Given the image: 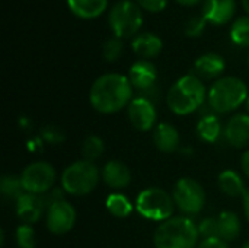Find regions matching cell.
Instances as JSON below:
<instances>
[{
  "label": "cell",
  "mask_w": 249,
  "mask_h": 248,
  "mask_svg": "<svg viewBox=\"0 0 249 248\" xmlns=\"http://www.w3.org/2000/svg\"><path fill=\"white\" fill-rule=\"evenodd\" d=\"M133 85L130 79L120 73L99 76L89 94L92 107L102 114H112L127 107L133 99Z\"/></svg>",
  "instance_id": "1"
},
{
  "label": "cell",
  "mask_w": 249,
  "mask_h": 248,
  "mask_svg": "<svg viewBox=\"0 0 249 248\" xmlns=\"http://www.w3.org/2000/svg\"><path fill=\"white\" fill-rule=\"evenodd\" d=\"M198 225L188 216H172L155 231L156 248H196L198 246Z\"/></svg>",
  "instance_id": "2"
},
{
  "label": "cell",
  "mask_w": 249,
  "mask_h": 248,
  "mask_svg": "<svg viewBox=\"0 0 249 248\" xmlns=\"http://www.w3.org/2000/svg\"><path fill=\"white\" fill-rule=\"evenodd\" d=\"M207 92L196 75H185L178 79L166 95V104L169 110L178 115H187L197 111L206 101Z\"/></svg>",
  "instance_id": "3"
},
{
  "label": "cell",
  "mask_w": 249,
  "mask_h": 248,
  "mask_svg": "<svg viewBox=\"0 0 249 248\" xmlns=\"http://www.w3.org/2000/svg\"><path fill=\"white\" fill-rule=\"evenodd\" d=\"M247 99H248L247 85L239 77H233V76L217 79L212 85L207 94V101L210 108L222 114L239 108L244 102H247Z\"/></svg>",
  "instance_id": "4"
},
{
  "label": "cell",
  "mask_w": 249,
  "mask_h": 248,
  "mask_svg": "<svg viewBox=\"0 0 249 248\" xmlns=\"http://www.w3.org/2000/svg\"><path fill=\"white\" fill-rule=\"evenodd\" d=\"M101 172L90 161L80 159L69 165L61 174V189L71 196H85L95 190Z\"/></svg>",
  "instance_id": "5"
},
{
  "label": "cell",
  "mask_w": 249,
  "mask_h": 248,
  "mask_svg": "<svg viewBox=\"0 0 249 248\" xmlns=\"http://www.w3.org/2000/svg\"><path fill=\"white\" fill-rule=\"evenodd\" d=\"M136 209L146 219L163 222L172 218L175 202L165 190L159 187H149L139 193L136 199Z\"/></svg>",
  "instance_id": "6"
},
{
  "label": "cell",
  "mask_w": 249,
  "mask_h": 248,
  "mask_svg": "<svg viewBox=\"0 0 249 248\" xmlns=\"http://www.w3.org/2000/svg\"><path fill=\"white\" fill-rule=\"evenodd\" d=\"M109 26L115 37L130 38L143 25V15L140 6L130 0H121L115 3L109 12Z\"/></svg>",
  "instance_id": "7"
},
{
  "label": "cell",
  "mask_w": 249,
  "mask_h": 248,
  "mask_svg": "<svg viewBox=\"0 0 249 248\" xmlns=\"http://www.w3.org/2000/svg\"><path fill=\"white\" fill-rule=\"evenodd\" d=\"M172 197L175 206L187 216L200 213L206 205V193L201 184L188 177H184L177 181Z\"/></svg>",
  "instance_id": "8"
},
{
  "label": "cell",
  "mask_w": 249,
  "mask_h": 248,
  "mask_svg": "<svg viewBox=\"0 0 249 248\" xmlns=\"http://www.w3.org/2000/svg\"><path fill=\"white\" fill-rule=\"evenodd\" d=\"M20 180L26 193L42 196L53 189L55 170L48 162H34L22 171Z\"/></svg>",
  "instance_id": "9"
},
{
  "label": "cell",
  "mask_w": 249,
  "mask_h": 248,
  "mask_svg": "<svg viewBox=\"0 0 249 248\" xmlns=\"http://www.w3.org/2000/svg\"><path fill=\"white\" fill-rule=\"evenodd\" d=\"M76 224V210L73 205L60 200L47 209V228L51 234H67Z\"/></svg>",
  "instance_id": "10"
},
{
  "label": "cell",
  "mask_w": 249,
  "mask_h": 248,
  "mask_svg": "<svg viewBox=\"0 0 249 248\" xmlns=\"http://www.w3.org/2000/svg\"><path fill=\"white\" fill-rule=\"evenodd\" d=\"M156 108L152 99L146 96H137L128 104L130 123L140 132L150 130L156 123Z\"/></svg>",
  "instance_id": "11"
},
{
  "label": "cell",
  "mask_w": 249,
  "mask_h": 248,
  "mask_svg": "<svg viewBox=\"0 0 249 248\" xmlns=\"http://www.w3.org/2000/svg\"><path fill=\"white\" fill-rule=\"evenodd\" d=\"M15 203H16V215H18V218L23 224H28V225L38 222L42 218V215H44V212L47 209L42 196L32 194V193H25Z\"/></svg>",
  "instance_id": "12"
},
{
  "label": "cell",
  "mask_w": 249,
  "mask_h": 248,
  "mask_svg": "<svg viewBox=\"0 0 249 248\" xmlns=\"http://www.w3.org/2000/svg\"><path fill=\"white\" fill-rule=\"evenodd\" d=\"M128 79L134 89L140 92H150V91H155L158 72H156V67L150 61L139 60L131 66L128 72Z\"/></svg>",
  "instance_id": "13"
},
{
  "label": "cell",
  "mask_w": 249,
  "mask_h": 248,
  "mask_svg": "<svg viewBox=\"0 0 249 248\" xmlns=\"http://www.w3.org/2000/svg\"><path fill=\"white\" fill-rule=\"evenodd\" d=\"M225 139L233 148H245L249 145V114L233 115L225 127Z\"/></svg>",
  "instance_id": "14"
},
{
  "label": "cell",
  "mask_w": 249,
  "mask_h": 248,
  "mask_svg": "<svg viewBox=\"0 0 249 248\" xmlns=\"http://www.w3.org/2000/svg\"><path fill=\"white\" fill-rule=\"evenodd\" d=\"M235 10V0H206L203 16L207 22H212L214 25H225L233 18Z\"/></svg>",
  "instance_id": "15"
},
{
  "label": "cell",
  "mask_w": 249,
  "mask_h": 248,
  "mask_svg": "<svg viewBox=\"0 0 249 248\" xmlns=\"http://www.w3.org/2000/svg\"><path fill=\"white\" fill-rule=\"evenodd\" d=\"M101 177H102L104 183L114 190L125 189L131 181V172H130L128 167L120 161L107 162L105 167L102 168Z\"/></svg>",
  "instance_id": "16"
},
{
  "label": "cell",
  "mask_w": 249,
  "mask_h": 248,
  "mask_svg": "<svg viewBox=\"0 0 249 248\" xmlns=\"http://www.w3.org/2000/svg\"><path fill=\"white\" fill-rule=\"evenodd\" d=\"M194 69L204 79L219 77L225 70V58L217 53H206L196 60Z\"/></svg>",
  "instance_id": "17"
},
{
  "label": "cell",
  "mask_w": 249,
  "mask_h": 248,
  "mask_svg": "<svg viewBox=\"0 0 249 248\" xmlns=\"http://www.w3.org/2000/svg\"><path fill=\"white\" fill-rule=\"evenodd\" d=\"M153 142L156 148L165 153L175 152L179 146V133L169 123H160L153 132Z\"/></svg>",
  "instance_id": "18"
},
{
  "label": "cell",
  "mask_w": 249,
  "mask_h": 248,
  "mask_svg": "<svg viewBox=\"0 0 249 248\" xmlns=\"http://www.w3.org/2000/svg\"><path fill=\"white\" fill-rule=\"evenodd\" d=\"M133 50L137 56L143 57V58H153L156 57L160 51H162V39L155 35V34H150V32H144V34H140L137 35L133 42Z\"/></svg>",
  "instance_id": "19"
},
{
  "label": "cell",
  "mask_w": 249,
  "mask_h": 248,
  "mask_svg": "<svg viewBox=\"0 0 249 248\" xmlns=\"http://www.w3.org/2000/svg\"><path fill=\"white\" fill-rule=\"evenodd\" d=\"M108 0H67L69 9L82 19H93L102 15Z\"/></svg>",
  "instance_id": "20"
},
{
  "label": "cell",
  "mask_w": 249,
  "mask_h": 248,
  "mask_svg": "<svg viewBox=\"0 0 249 248\" xmlns=\"http://www.w3.org/2000/svg\"><path fill=\"white\" fill-rule=\"evenodd\" d=\"M217 218V228H219V238L229 243L239 237L241 234V221L236 213L225 210Z\"/></svg>",
  "instance_id": "21"
},
{
  "label": "cell",
  "mask_w": 249,
  "mask_h": 248,
  "mask_svg": "<svg viewBox=\"0 0 249 248\" xmlns=\"http://www.w3.org/2000/svg\"><path fill=\"white\" fill-rule=\"evenodd\" d=\"M219 187L229 197H244L247 193L241 175L232 170H226L219 175Z\"/></svg>",
  "instance_id": "22"
},
{
  "label": "cell",
  "mask_w": 249,
  "mask_h": 248,
  "mask_svg": "<svg viewBox=\"0 0 249 248\" xmlns=\"http://www.w3.org/2000/svg\"><path fill=\"white\" fill-rule=\"evenodd\" d=\"M197 132L204 142L214 143L222 134V124L216 115H204L197 124Z\"/></svg>",
  "instance_id": "23"
},
{
  "label": "cell",
  "mask_w": 249,
  "mask_h": 248,
  "mask_svg": "<svg viewBox=\"0 0 249 248\" xmlns=\"http://www.w3.org/2000/svg\"><path fill=\"white\" fill-rule=\"evenodd\" d=\"M107 209L115 218H127L133 212V205L128 197L121 193H112L107 199Z\"/></svg>",
  "instance_id": "24"
},
{
  "label": "cell",
  "mask_w": 249,
  "mask_h": 248,
  "mask_svg": "<svg viewBox=\"0 0 249 248\" xmlns=\"http://www.w3.org/2000/svg\"><path fill=\"white\" fill-rule=\"evenodd\" d=\"M0 191L6 199H12L15 202L26 193L20 177L16 175H4L0 181Z\"/></svg>",
  "instance_id": "25"
},
{
  "label": "cell",
  "mask_w": 249,
  "mask_h": 248,
  "mask_svg": "<svg viewBox=\"0 0 249 248\" xmlns=\"http://www.w3.org/2000/svg\"><path fill=\"white\" fill-rule=\"evenodd\" d=\"M104 151H105V145L102 139L98 136H89L82 143V155H83V159L86 161H90V162L96 161L98 158L102 156Z\"/></svg>",
  "instance_id": "26"
},
{
  "label": "cell",
  "mask_w": 249,
  "mask_h": 248,
  "mask_svg": "<svg viewBox=\"0 0 249 248\" xmlns=\"http://www.w3.org/2000/svg\"><path fill=\"white\" fill-rule=\"evenodd\" d=\"M231 38L236 45L249 47V16H242L233 22Z\"/></svg>",
  "instance_id": "27"
},
{
  "label": "cell",
  "mask_w": 249,
  "mask_h": 248,
  "mask_svg": "<svg viewBox=\"0 0 249 248\" xmlns=\"http://www.w3.org/2000/svg\"><path fill=\"white\" fill-rule=\"evenodd\" d=\"M123 54V41L118 37L107 39L102 45V56L107 61H115Z\"/></svg>",
  "instance_id": "28"
},
{
  "label": "cell",
  "mask_w": 249,
  "mask_h": 248,
  "mask_svg": "<svg viewBox=\"0 0 249 248\" xmlns=\"http://www.w3.org/2000/svg\"><path fill=\"white\" fill-rule=\"evenodd\" d=\"M16 243L19 248H35V231L31 225L22 224L16 229Z\"/></svg>",
  "instance_id": "29"
},
{
  "label": "cell",
  "mask_w": 249,
  "mask_h": 248,
  "mask_svg": "<svg viewBox=\"0 0 249 248\" xmlns=\"http://www.w3.org/2000/svg\"><path fill=\"white\" fill-rule=\"evenodd\" d=\"M200 237L204 238H219V228H217V218H206L198 225Z\"/></svg>",
  "instance_id": "30"
},
{
  "label": "cell",
  "mask_w": 249,
  "mask_h": 248,
  "mask_svg": "<svg viewBox=\"0 0 249 248\" xmlns=\"http://www.w3.org/2000/svg\"><path fill=\"white\" fill-rule=\"evenodd\" d=\"M41 139L50 145H58L64 142V133L55 126H47L41 130Z\"/></svg>",
  "instance_id": "31"
},
{
  "label": "cell",
  "mask_w": 249,
  "mask_h": 248,
  "mask_svg": "<svg viewBox=\"0 0 249 248\" xmlns=\"http://www.w3.org/2000/svg\"><path fill=\"white\" fill-rule=\"evenodd\" d=\"M206 19L204 16H196L193 19L188 20V23L185 25V34L190 37H198L203 34L204 28H206Z\"/></svg>",
  "instance_id": "32"
},
{
  "label": "cell",
  "mask_w": 249,
  "mask_h": 248,
  "mask_svg": "<svg viewBox=\"0 0 249 248\" xmlns=\"http://www.w3.org/2000/svg\"><path fill=\"white\" fill-rule=\"evenodd\" d=\"M136 3L149 12H160L166 7L168 0H136Z\"/></svg>",
  "instance_id": "33"
},
{
  "label": "cell",
  "mask_w": 249,
  "mask_h": 248,
  "mask_svg": "<svg viewBox=\"0 0 249 248\" xmlns=\"http://www.w3.org/2000/svg\"><path fill=\"white\" fill-rule=\"evenodd\" d=\"M64 190H61V189H51L50 191H47L45 194H42V199H44V202H45V206H47V209L51 206V205H54V203H57V202H60V200H64Z\"/></svg>",
  "instance_id": "34"
},
{
  "label": "cell",
  "mask_w": 249,
  "mask_h": 248,
  "mask_svg": "<svg viewBox=\"0 0 249 248\" xmlns=\"http://www.w3.org/2000/svg\"><path fill=\"white\" fill-rule=\"evenodd\" d=\"M196 248H229L228 243L214 237V238H204L198 243V246Z\"/></svg>",
  "instance_id": "35"
},
{
  "label": "cell",
  "mask_w": 249,
  "mask_h": 248,
  "mask_svg": "<svg viewBox=\"0 0 249 248\" xmlns=\"http://www.w3.org/2000/svg\"><path fill=\"white\" fill-rule=\"evenodd\" d=\"M241 165H242V170L245 172V175L249 178V149L242 155V159H241Z\"/></svg>",
  "instance_id": "36"
},
{
  "label": "cell",
  "mask_w": 249,
  "mask_h": 248,
  "mask_svg": "<svg viewBox=\"0 0 249 248\" xmlns=\"http://www.w3.org/2000/svg\"><path fill=\"white\" fill-rule=\"evenodd\" d=\"M244 210H245V215H247V219L249 222V189L244 196Z\"/></svg>",
  "instance_id": "37"
},
{
  "label": "cell",
  "mask_w": 249,
  "mask_h": 248,
  "mask_svg": "<svg viewBox=\"0 0 249 248\" xmlns=\"http://www.w3.org/2000/svg\"><path fill=\"white\" fill-rule=\"evenodd\" d=\"M175 1H178L182 6H194V4L200 3L201 0H175Z\"/></svg>",
  "instance_id": "38"
},
{
  "label": "cell",
  "mask_w": 249,
  "mask_h": 248,
  "mask_svg": "<svg viewBox=\"0 0 249 248\" xmlns=\"http://www.w3.org/2000/svg\"><path fill=\"white\" fill-rule=\"evenodd\" d=\"M242 4H244V9L247 10V13L249 15V0H242Z\"/></svg>",
  "instance_id": "39"
},
{
  "label": "cell",
  "mask_w": 249,
  "mask_h": 248,
  "mask_svg": "<svg viewBox=\"0 0 249 248\" xmlns=\"http://www.w3.org/2000/svg\"><path fill=\"white\" fill-rule=\"evenodd\" d=\"M245 104H247V111H248V114H249V96H248V99H247V102H245Z\"/></svg>",
  "instance_id": "40"
},
{
  "label": "cell",
  "mask_w": 249,
  "mask_h": 248,
  "mask_svg": "<svg viewBox=\"0 0 249 248\" xmlns=\"http://www.w3.org/2000/svg\"><path fill=\"white\" fill-rule=\"evenodd\" d=\"M244 248H249V240L245 243V244H244Z\"/></svg>",
  "instance_id": "41"
}]
</instances>
